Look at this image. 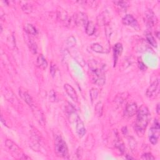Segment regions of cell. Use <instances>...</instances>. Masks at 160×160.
Listing matches in <instances>:
<instances>
[{"label": "cell", "mask_w": 160, "mask_h": 160, "mask_svg": "<svg viewBox=\"0 0 160 160\" xmlns=\"http://www.w3.org/2000/svg\"><path fill=\"white\" fill-rule=\"evenodd\" d=\"M123 51V46L121 43H116L113 48L114 53V65L117 63L118 58Z\"/></svg>", "instance_id": "obj_15"}, {"label": "cell", "mask_w": 160, "mask_h": 160, "mask_svg": "<svg viewBox=\"0 0 160 160\" xmlns=\"http://www.w3.org/2000/svg\"><path fill=\"white\" fill-rule=\"evenodd\" d=\"M37 65L39 68L42 69H45L48 66V63L43 54L38 56L37 58Z\"/></svg>", "instance_id": "obj_17"}, {"label": "cell", "mask_w": 160, "mask_h": 160, "mask_svg": "<svg viewBox=\"0 0 160 160\" xmlns=\"http://www.w3.org/2000/svg\"><path fill=\"white\" fill-rule=\"evenodd\" d=\"M54 150L56 154L59 157L68 159L69 151L65 141L60 136H57L54 141Z\"/></svg>", "instance_id": "obj_3"}, {"label": "cell", "mask_w": 160, "mask_h": 160, "mask_svg": "<svg viewBox=\"0 0 160 160\" xmlns=\"http://www.w3.org/2000/svg\"><path fill=\"white\" fill-rule=\"evenodd\" d=\"M22 10L24 13H25L26 14H30L32 12L33 7H32V5L26 3L22 6Z\"/></svg>", "instance_id": "obj_24"}, {"label": "cell", "mask_w": 160, "mask_h": 160, "mask_svg": "<svg viewBox=\"0 0 160 160\" xmlns=\"http://www.w3.org/2000/svg\"><path fill=\"white\" fill-rule=\"evenodd\" d=\"M105 65H101L95 60L89 63L90 73L93 83L98 86H103L106 82Z\"/></svg>", "instance_id": "obj_1"}, {"label": "cell", "mask_w": 160, "mask_h": 160, "mask_svg": "<svg viewBox=\"0 0 160 160\" xmlns=\"http://www.w3.org/2000/svg\"><path fill=\"white\" fill-rule=\"evenodd\" d=\"M114 3L118 7L119 9L123 10V11H126L127 9V8L128 6V5L127 2H123V1H119V2H114Z\"/></svg>", "instance_id": "obj_21"}, {"label": "cell", "mask_w": 160, "mask_h": 160, "mask_svg": "<svg viewBox=\"0 0 160 160\" xmlns=\"http://www.w3.org/2000/svg\"><path fill=\"white\" fill-rule=\"evenodd\" d=\"M85 30L86 34L88 35L89 36L93 35L95 33V30H96V27L94 23L92 21H89L85 27Z\"/></svg>", "instance_id": "obj_18"}, {"label": "cell", "mask_w": 160, "mask_h": 160, "mask_svg": "<svg viewBox=\"0 0 160 160\" xmlns=\"http://www.w3.org/2000/svg\"><path fill=\"white\" fill-rule=\"evenodd\" d=\"M141 159H146V160H151V159H154L155 158L151 153H144L142 155Z\"/></svg>", "instance_id": "obj_28"}, {"label": "cell", "mask_w": 160, "mask_h": 160, "mask_svg": "<svg viewBox=\"0 0 160 160\" xmlns=\"http://www.w3.org/2000/svg\"><path fill=\"white\" fill-rule=\"evenodd\" d=\"M115 146H116V148H117L120 151H121L122 153H124V152H125V148L123 143L121 141V140H118V141H117L116 142Z\"/></svg>", "instance_id": "obj_27"}, {"label": "cell", "mask_w": 160, "mask_h": 160, "mask_svg": "<svg viewBox=\"0 0 160 160\" xmlns=\"http://www.w3.org/2000/svg\"><path fill=\"white\" fill-rule=\"evenodd\" d=\"M103 112V104L101 102H98L95 106V113L98 116H101Z\"/></svg>", "instance_id": "obj_26"}, {"label": "cell", "mask_w": 160, "mask_h": 160, "mask_svg": "<svg viewBox=\"0 0 160 160\" xmlns=\"http://www.w3.org/2000/svg\"><path fill=\"white\" fill-rule=\"evenodd\" d=\"M25 31L29 34L32 35H36L37 34V30L36 28L31 24H27L25 26Z\"/></svg>", "instance_id": "obj_20"}, {"label": "cell", "mask_w": 160, "mask_h": 160, "mask_svg": "<svg viewBox=\"0 0 160 160\" xmlns=\"http://www.w3.org/2000/svg\"><path fill=\"white\" fill-rule=\"evenodd\" d=\"M122 22L125 25L131 26L133 27L136 30L139 31L140 27L138 24V23L136 19L132 15V14H127L122 20Z\"/></svg>", "instance_id": "obj_7"}, {"label": "cell", "mask_w": 160, "mask_h": 160, "mask_svg": "<svg viewBox=\"0 0 160 160\" xmlns=\"http://www.w3.org/2000/svg\"><path fill=\"white\" fill-rule=\"evenodd\" d=\"M145 19L147 25L150 28L153 27L158 22L157 17L151 10H148L145 13Z\"/></svg>", "instance_id": "obj_10"}, {"label": "cell", "mask_w": 160, "mask_h": 160, "mask_svg": "<svg viewBox=\"0 0 160 160\" xmlns=\"http://www.w3.org/2000/svg\"><path fill=\"white\" fill-rule=\"evenodd\" d=\"M159 135V128H156L155 126L152 127L150 129L149 140L151 144H156L158 142Z\"/></svg>", "instance_id": "obj_11"}, {"label": "cell", "mask_w": 160, "mask_h": 160, "mask_svg": "<svg viewBox=\"0 0 160 160\" xmlns=\"http://www.w3.org/2000/svg\"><path fill=\"white\" fill-rule=\"evenodd\" d=\"M98 93L99 91L96 88H91V90L90 91V98L92 103L94 102V101L95 99H97L98 96Z\"/></svg>", "instance_id": "obj_23"}, {"label": "cell", "mask_w": 160, "mask_h": 160, "mask_svg": "<svg viewBox=\"0 0 160 160\" xmlns=\"http://www.w3.org/2000/svg\"><path fill=\"white\" fill-rule=\"evenodd\" d=\"M126 158H127V159H134V158H132V157H127Z\"/></svg>", "instance_id": "obj_32"}, {"label": "cell", "mask_w": 160, "mask_h": 160, "mask_svg": "<svg viewBox=\"0 0 160 160\" xmlns=\"http://www.w3.org/2000/svg\"><path fill=\"white\" fill-rule=\"evenodd\" d=\"M50 73L52 75V76H54L56 74V65H53V63L51 64L50 67Z\"/></svg>", "instance_id": "obj_29"}, {"label": "cell", "mask_w": 160, "mask_h": 160, "mask_svg": "<svg viewBox=\"0 0 160 160\" xmlns=\"http://www.w3.org/2000/svg\"><path fill=\"white\" fill-rule=\"evenodd\" d=\"M146 38L147 41L150 43V44L153 46V47L156 48L157 47V42L155 40V38L151 34H147L146 36Z\"/></svg>", "instance_id": "obj_22"}, {"label": "cell", "mask_w": 160, "mask_h": 160, "mask_svg": "<svg viewBox=\"0 0 160 160\" xmlns=\"http://www.w3.org/2000/svg\"><path fill=\"white\" fill-rule=\"evenodd\" d=\"M110 14L108 11H105L99 14L97 17V24L99 26H105L110 23Z\"/></svg>", "instance_id": "obj_8"}, {"label": "cell", "mask_w": 160, "mask_h": 160, "mask_svg": "<svg viewBox=\"0 0 160 160\" xmlns=\"http://www.w3.org/2000/svg\"><path fill=\"white\" fill-rule=\"evenodd\" d=\"M139 66H140V68L141 69H144L145 68H146V66H144V65L142 62L139 63Z\"/></svg>", "instance_id": "obj_30"}, {"label": "cell", "mask_w": 160, "mask_h": 160, "mask_svg": "<svg viewBox=\"0 0 160 160\" xmlns=\"http://www.w3.org/2000/svg\"><path fill=\"white\" fill-rule=\"evenodd\" d=\"M138 112V107L136 103L128 104L125 109V114L128 117H132Z\"/></svg>", "instance_id": "obj_13"}, {"label": "cell", "mask_w": 160, "mask_h": 160, "mask_svg": "<svg viewBox=\"0 0 160 160\" xmlns=\"http://www.w3.org/2000/svg\"><path fill=\"white\" fill-rule=\"evenodd\" d=\"M91 49L98 53H105L106 51L103 48V47L99 45V43H93L91 45Z\"/></svg>", "instance_id": "obj_19"}, {"label": "cell", "mask_w": 160, "mask_h": 160, "mask_svg": "<svg viewBox=\"0 0 160 160\" xmlns=\"http://www.w3.org/2000/svg\"><path fill=\"white\" fill-rule=\"evenodd\" d=\"M75 121L76 123V132L78 135L82 138L86 134V128L84 127V125L81 119L77 115L76 117L75 118Z\"/></svg>", "instance_id": "obj_9"}, {"label": "cell", "mask_w": 160, "mask_h": 160, "mask_svg": "<svg viewBox=\"0 0 160 160\" xmlns=\"http://www.w3.org/2000/svg\"><path fill=\"white\" fill-rule=\"evenodd\" d=\"M64 88L69 97H70L75 102H78V95L73 87L69 84H65L64 86Z\"/></svg>", "instance_id": "obj_12"}, {"label": "cell", "mask_w": 160, "mask_h": 160, "mask_svg": "<svg viewBox=\"0 0 160 160\" xmlns=\"http://www.w3.org/2000/svg\"><path fill=\"white\" fill-rule=\"evenodd\" d=\"M29 47H30V49L31 50V51L33 53V54H36L37 53V45L36 44V43L33 41L32 39H30L29 41Z\"/></svg>", "instance_id": "obj_25"}, {"label": "cell", "mask_w": 160, "mask_h": 160, "mask_svg": "<svg viewBox=\"0 0 160 160\" xmlns=\"http://www.w3.org/2000/svg\"><path fill=\"white\" fill-rule=\"evenodd\" d=\"M159 111H160V109H159V104L158 103L157 105V106H156V112L157 113L159 114Z\"/></svg>", "instance_id": "obj_31"}, {"label": "cell", "mask_w": 160, "mask_h": 160, "mask_svg": "<svg viewBox=\"0 0 160 160\" xmlns=\"http://www.w3.org/2000/svg\"><path fill=\"white\" fill-rule=\"evenodd\" d=\"M73 21L78 26L86 27L89 22L88 21V17L86 14L82 12H78L75 14L72 18Z\"/></svg>", "instance_id": "obj_6"}, {"label": "cell", "mask_w": 160, "mask_h": 160, "mask_svg": "<svg viewBox=\"0 0 160 160\" xmlns=\"http://www.w3.org/2000/svg\"><path fill=\"white\" fill-rule=\"evenodd\" d=\"M20 95L21 96V98L25 101V102L31 107L33 106V99L32 98V96H30V95L25 90H22L21 88L20 89V91H19Z\"/></svg>", "instance_id": "obj_14"}, {"label": "cell", "mask_w": 160, "mask_h": 160, "mask_svg": "<svg viewBox=\"0 0 160 160\" xmlns=\"http://www.w3.org/2000/svg\"><path fill=\"white\" fill-rule=\"evenodd\" d=\"M5 144L6 147L13 154L12 156L14 158L18 159H30V158L27 157L25 154H23L21 149L11 140H7L5 141Z\"/></svg>", "instance_id": "obj_4"}, {"label": "cell", "mask_w": 160, "mask_h": 160, "mask_svg": "<svg viewBox=\"0 0 160 160\" xmlns=\"http://www.w3.org/2000/svg\"><path fill=\"white\" fill-rule=\"evenodd\" d=\"M137 118L135 125V132L138 136H143L149 123L150 113L148 108L144 105L141 106L137 112Z\"/></svg>", "instance_id": "obj_2"}, {"label": "cell", "mask_w": 160, "mask_h": 160, "mask_svg": "<svg viewBox=\"0 0 160 160\" xmlns=\"http://www.w3.org/2000/svg\"><path fill=\"white\" fill-rule=\"evenodd\" d=\"M159 80H156L149 87L147 90L146 95L150 99H154L156 98L160 91V85Z\"/></svg>", "instance_id": "obj_5"}, {"label": "cell", "mask_w": 160, "mask_h": 160, "mask_svg": "<svg viewBox=\"0 0 160 160\" xmlns=\"http://www.w3.org/2000/svg\"><path fill=\"white\" fill-rule=\"evenodd\" d=\"M57 17H58V19L61 22H66V21L69 22V20L68 19L67 12L62 9H60L58 11Z\"/></svg>", "instance_id": "obj_16"}]
</instances>
